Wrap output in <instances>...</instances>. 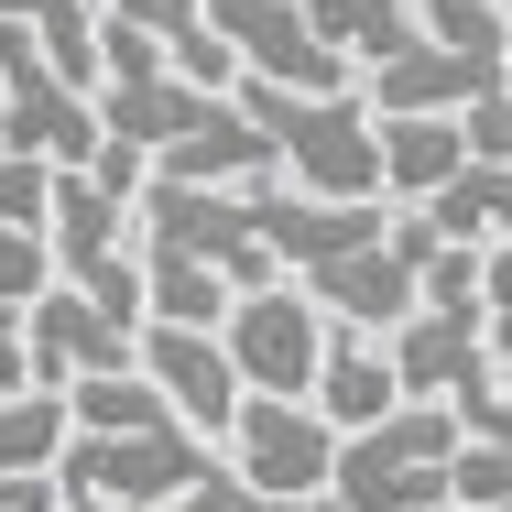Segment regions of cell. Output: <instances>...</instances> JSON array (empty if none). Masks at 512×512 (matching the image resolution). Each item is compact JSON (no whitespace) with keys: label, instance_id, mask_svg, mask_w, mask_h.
I'll use <instances>...</instances> for the list:
<instances>
[{"label":"cell","instance_id":"6da1fadb","mask_svg":"<svg viewBox=\"0 0 512 512\" xmlns=\"http://www.w3.org/2000/svg\"><path fill=\"white\" fill-rule=\"evenodd\" d=\"M229 109L273 142V164H284L295 197H316V207H382V131H371L360 99H295V88L240 77Z\"/></svg>","mask_w":512,"mask_h":512},{"label":"cell","instance_id":"7a4b0ae2","mask_svg":"<svg viewBox=\"0 0 512 512\" xmlns=\"http://www.w3.org/2000/svg\"><path fill=\"white\" fill-rule=\"evenodd\" d=\"M447 458H458V414L447 404H393L382 425L338 436L327 512H447Z\"/></svg>","mask_w":512,"mask_h":512},{"label":"cell","instance_id":"3957f363","mask_svg":"<svg viewBox=\"0 0 512 512\" xmlns=\"http://www.w3.org/2000/svg\"><path fill=\"white\" fill-rule=\"evenodd\" d=\"M207 469H218V447H197L186 425H66V447H55V491L66 502L175 512Z\"/></svg>","mask_w":512,"mask_h":512},{"label":"cell","instance_id":"277c9868","mask_svg":"<svg viewBox=\"0 0 512 512\" xmlns=\"http://www.w3.org/2000/svg\"><path fill=\"white\" fill-rule=\"evenodd\" d=\"M44 262L66 273V295H88V306H109V316H142V218L120 197H99L88 175H55Z\"/></svg>","mask_w":512,"mask_h":512},{"label":"cell","instance_id":"5b68a950","mask_svg":"<svg viewBox=\"0 0 512 512\" xmlns=\"http://www.w3.org/2000/svg\"><path fill=\"white\" fill-rule=\"evenodd\" d=\"M436 251H447V240H436V218L404 207V218H382V240H371V251H349V262L306 273V306L327 316V327L393 338V327L414 316V284H425V262H436Z\"/></svg>","mask_w":512,"mask_h":512},{"label":"cell","instance_id":"8992f818","mask_svg":"<svg viewBox=\"0 0 512 512\" xmlns=\"http://www.w3.org/2000/svg\"><path fill=\"white\" fill-rule=\"evenodd\" d=\"M197 22L218 33V55L262 88H295V99H360V77L316 44V22L295 0H197Z\"/></svg>","mask_w":512,"mask_h":512},{"label":"cell","instance_id":"52a82bcc","mask_svg":"<svg viewBox=\"0 0 512 512\" xmlns=\"http://www.w3.org/2000/svg\"><path fill=\"white\" fill-rule=\"evenodd\" d=\"M0 153L55 164V175H88V153H99V109L44 77V55H33L22 22H0Z\"/></svg>","mask_w":512,"mask_h":512},{"label":"cell","instance_id":"ba28073f","mask_svg":"<svg viewBox=\"0 0 512 512\" xmlns=\"http://www.w3.org/2000/svg\"><path fill=\"white\" fill-rule=\"evenodd\" d=\"M218 349H229L240 393H284V404H306L316 349H327V316L306 306V284H262V295H240V306L218 316Z\"/></svg>","mask_w":512,"mask_h":512},{"label":"cell","instance_id":"9c48e42d","mask_svg":"<svg viewBox=\"0 0 512 512\" xmlns=\"http://www.w3.org/2000/svg\"><path fill=\"white\" fill-rule=\"evenodd\" d=\"M229 469L273 502H327V469H338V425L316 404H284V393H240V425H229Z\"/></svg>","mask_w":512,"mask_h":512},{"label":"cell","instance_id":"30bf717a","mask_svg":"<svg viewBox=\"0 0 512 512\" xmlns=\"http://www.w3.org/2000/svg\"><path fill=\"white\" fill-rule=\"evenodd\" d=\"M131 349H142V316H109L88 295H66V284H44L22 306V371H33V393H77L99 371H131Z\"/></svg>","mask_w":512,"mask_h":512},{"label":"cell","instance_id":"8fae6325","mask_svg":"<svg viewBox=\"0 0 512 512\" xmlns=\"http://www.w3.org/2000/svg\"><path fill=\"white\" fill-rule=\"evenodd\" d=\"M131 371L175 404L186 436H229L240 425V371H229V349H218V327H142V349H131Z\"/></svg>","mask_w":512,"mask_h":512},{"label":"cell","instance_id":"7c38bea8","mask_svg":"<svg viewBox=\"0 0 512 512\" xmlns=\"http://www.w3.org/2000/svg\"><path fill=\"white\" fill-rule=\"evenodd\" d=\"M306 404L338 425V436H360V425H382V414L404 404V382H393V360H382V338H360V327H327V349H316V382Z\"/></svg>","mask_w":512,"mask_h":512},{"label":"cell","instance_id":"4fadbf2b","mask_svg":"<svg viewBox=\"0 0 512 512\" xmlns=\"http://www.w3.org/2000/svg\"><path fill=\"white\" fill-rule=\"evenodd\" d=\"M316 22V44L349 66V77H382L393 55H414L425 33H414V0H295Z\"/></svg>","mask_w":512,"mask_h":512},{"label":"cell","instance_id":"5bb4252c","mask_svg":"<svg viewBox=\"0 0 512 512\" xmlns=\"http://www.w3.org/2000/svg\"><path fill=\"white\" fill-rule=\"evenodd\" d=\"M22 33H33V55H44V77H55V88H77V99L99 109V66H109V22H99V0H44Z\"/></svg>","mask_w":512,"mask_h":512},{"label":"cell","instance_id":"9a60e30c","mask_svg":"<svg viewBox=\"0 0 512 512\" xmlns=\"http://www.w3.org/2000/svg\"><path fill=\"white\" fill-rule=\"evenodd\" d=\"M382 131V197L425 207L458 164H469V142H458V120H371Z\"/></svg>","mask_w":512,"mask_h":512},{"label":"cell","instance_id":"2e32d148","mask_svg":"<svg viewBox=\"0 0 512 512\" xmlns=\"http://www.w3.org/2000/svg\"><path fill=\"white\" fill-rule=\"evenodd\" d=\"M66 447V393H0V469H55Z\"/></svg>","mask_w":512,"mask_h":512},{"label":"cell","instance_id":"e0dca14e","mask_svg":"<svg viewBox=\"0 0 512 512\" xmlns=\"http://www.w3.org/2000/svg\"><path fill=\"white\" fill-rule=\"evenodd\" d=\"M414 33L425 44H458V55H502L512 44L502 0H414Z\"/></svg>","mask_w":512,"mask_h":512},{"label":"cell","instance_id":"ac0fdd59","mask_svg":"<svg viewBox=\"0 0 512 512\" xmlns=\"http://www.w3.org/2000/svg\"><path fill=\"white\" fill-rule=\"evenodd\" d=\"M447 502H458V512H512V447L458 436V458H447Z\"/></svg>","mask_w":512,"mask_h":512},{"label":"cell","instance_id":"d6986e66","mask_svg":"<svg viewBox=\"0 0 512 512\" xmlns=\"http://www.w3.org/2000/svg\"><path fill=\"white\" fill-rule=\"evenodd\" d=\"M447 414H458V436H480V447H512V360H502V371L480 360V371L447 393Z\"/></svg>","mask_w":512,"mask_h":512},{"label":"cell","instance_id":"ffe728a7","mask_svg":"<svg viewBox=\"0 0 512 512\" xmlns=\"http://www.w3.org/2000/svg\"><path fill=\"white\" fill-rule=\"evenodd\" d=\"M99 22H120V33H142V44H197L207 22H197V0H99Z\"/></svg>","mask_w":512,"mask_h":512},{"label":"cell","instance_id":"44dd1931","mask_svg":"<svg viewBox=\"0 0 512 512\" xmlns=\"http://www.w3.org/2000/svg\"><path fill=\"white\" fill-rule=\"evenodd\" d=\"M44 207H55V164L0 153V229H33V240H44Z\"/></svg>","mask_w":512,"mask_h":512},{"label":"cell","instance_id":"7402d4cb","mask_svg":"<svg viewBox=\"0 0 512 512\" xmlns=\"http://www.w3.org/2000/svg\"><path fill=\"white\" fill-rule=\"evenodd\" d=\"M175 512H327V502H273V491H251V480L218 458V469H207V480H197V491H186Z\"/></svg>","mask_w":512,"mask_h":512},{"label":"cell","instance_id":"603a6c76","mask_svg":"<svg viewBox=\"0 0 512 512\" xmlns=\"http://www.w3.org/2000/svg\"><path fill=\"white\" fill-rule=\"evenodd\" d=\"M55 284V262H44V240L33 229H0V306H33Z\"/></svg>","mask_w":512,"mask_h":512},{"label":"cell","instance_id":"cb8c5ba5","mask_svg":"<svg viewBox=\"0 0 512 512\" xmlns=\"http://www.w3.org/2000/svg\"><path fill=\"white\" fill-rule=\"evenodd\" d=\"M0 512H66L55 469H0Z\"/></svg>","mask_w":512,"mask_h":512},{"label":"cell","instance_id":"d4e9b609","mask_svg":"<svg viewBox=\"0 0 512 512\" xmlns=\"http://www.w3.org/2000/svg\"><path fill=\"white\" fill-rule=\"evenodd\" d=\"M0 393H33V371H22V306H0Z\"/></svg>","mask_w":512,"mask_h":512},{"label":"cell","instance_id":"484cf974","mask_svg":"<svg viewBox=\"0 0 512 512\" xmlns=\"http://www.w3.org/2000/svg\"><path fill=\"white\" fill-rule=\"evenodd\" d=\"M66 512H142V502H66Z\"/></svg>","mask_w":512,"mask_h":512},{"label":"cell","instance_id":"4316f807","mask_svg":"<svg viewBox=\"0 0 512 512\" xmlns=\"http://www.w3.org/2000/svg\"><path fill=\"white\" fill-rule=\"evenodd\" d=\"M502 66H512V44H502Z\"/></svg>","mask_w":512,"mask_h":512},{"label":"cell","instance_id":"83f0119b","mask_svg":"<svg viewBox=\"0 0 512 512\" xmlns=\"http://www.w3.org/2000/svg\"><path fill=\"white\" fill-rule=\"evenodd\" d=\"M447 512H458V502H447Z\"/></svg>","mask_w":512,"mask_h":512}]
</instances>
